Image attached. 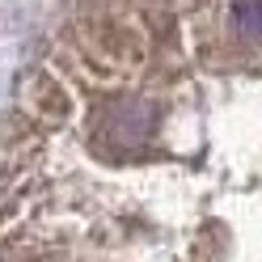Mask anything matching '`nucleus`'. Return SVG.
Returning a JSON list of instances; mask_svg holds the SVG:
<instances>
[{
  "mask_svg": "<svg viewBox=\"0 0 262 262\" xmlns=\"http://www.w3.org/2000/svg\"><path fill=\"white\" fill-rule=\"evenodd\" d=\"M157 131V110L144 97H110L89 123V144L102 161H131L148 152Z\"/></svg>",
  "mask_w": 262,
  "mask_h": 262,
  "instance_id": "f257e3e1",
  "label": "nucleus"
},
{
  "mask_svg": "<svg viewBox=\"0 0 262 262\" xmlns=\"http://www.w3.org/2000/svg\"><path fill=\"white\" fill-rule=\"evenodd\" d=\"M17 110H21V119L30 127L55 131V127H63V123L72 119L76 97H72V85L59 72L34 68V72H26L21 85H17Z\"/></svg>",
  "mask_w": 262,
  "mask_h": 262,
  "instance_id": "f03ea898",
  "label": "nucleus"
}]
</instances>
